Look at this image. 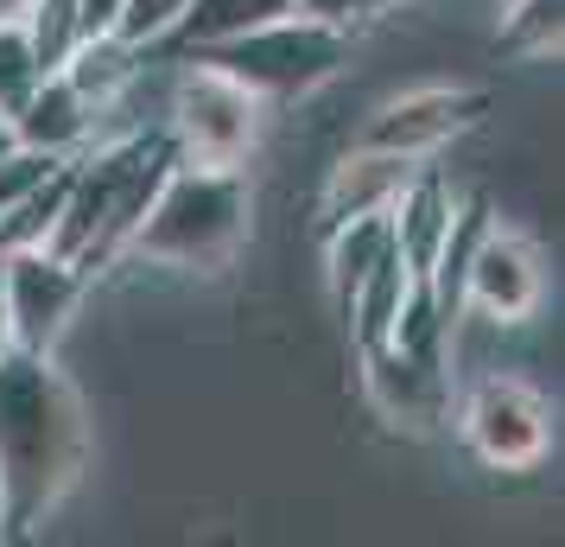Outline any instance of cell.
<instances>
[{
	"mask_svg": "<svg viewBox=\"0 0 565 547\" xmlns=\"http://www.w3.org/2000/svg\"><path fill=\"white\" fill-rule=\"evenodd\" d=\"M7 344L13 338H7V299H0V350H7Z\"/></svg>",
	"mask_w": 565,
	"mask_h": 547,
	"instance_id": "cell-26",
	"label": "cell"
},
{
	"mask_svg": "<svg viewBox=\"0 0 565 547\" xmlns=\"http://www.w3.org/2000/svg\"><path fill=\"white\" fill-rule=\"evenodd\" d=\"M89 274L71 267L52 249H13L0 255V299H7V338L20 350H52L57 332L71 325Z\"/></svg>",
	"mask_w": 565,
	"mask_h": 547,
	"instance_id": "cell-6",
	"label": "cell"
},
{
	"mask_svg": "<svg viewBox=\"0 0 565 547\" xmlns=\"http://www.w3.org/2000/svg\"><path fill=\"white\" fill-rule=\"evenodd\" d=\"M362 369H369V401L387 420H401V427H438L445 408H451V376H445V364L407 357L401 344L362 350Z\"/></svg>",
	"mask_w": 565,
	"mask_h": 547,
	"instance_id": "cell-10",
	"label": "cell"
},
{
	"mask_svg": "<svg viewBox=\"0 0 565 547\" xmlns=\"http://www.w3.org/2000/svg\"><path fill=\"white\" fill-rule=\"evenodd\" d=\"M45 77V64L32 52L26 39V20H13V27H0V115H13V108L26 103L32 90Z\"/></svg>",
	"mask_w": 565,
	"mask_h": 547,
	"instance_id": "cell-20",
	"label": "cell"
},
{
	"mask_svg": "<svg viewBox=\"0 0 565 547\" xmlns=\"http://www.w3.org/2000/svg\"><path fill=\"white\" fill-rule=\"evenodd\" d=\"M13 147H20V140H13V122H7V115H0V159L13 154Z\"/></svg>",
	"mask_w": 565,
	"mask_h": 547,
	"instance_id": "cell-25",
	"label": "cell"
},
{
	"mask_svg": "<svg viewBox=\"0 0 565 547\" xmlns=\"http://www.w3.org/2000/svg\"><path fill=\"white\" fill-rule=\"evenodd\" d=\"M64 185H71V159H64L45 185L20 191L13 204L0 210V255H13V249H45V242H52V223H57V210H64Z\"/></svg>",
	"mask_w": 565,
	"mask_h": 547,
	"instance_id": "cell-17",
	"label": "cell"
},
{
	"mask_svg": "<svg viewBox=\"0 0 565 547\" xmlns=\"http://www.w3.org/2000/svg\"><path fill=\"white\" fill-rule=\"evenodd\" d=\"M32 0H0V27H13V20H26Z\"/></svg>",
	"mask_w": 565,
	"mask_h": 547,
	"instance_id": "cell-24",
	"label": "cell"
},
{
	"mask_svg": "<svg viewBox=\"0 0 565 547\" xmlns=\"http://www.w3.org/2000/svg\"><path fill=\"white\" fill-rule=\"evenodd\" d=\"M540 293H546V274H540L534 242L502 223H483V235L470 242V261H463V313H483L489 325H521V318H534Z\"/></svg>",
	"mask_w": 565,
	"mask_h": 547,
	"instance_id": "cell-8",
	"label": "cell"
},
{
	"mask_svg": "<svg viewBox=\"0 0 565 547\" xmlns=\"http://www.w3.org/2000/svg\"><path fill=\"white\" fill-rule=\"evenodd\" d=\"M502 32H495V52L509 57H553L565 32V0H502Z\"/></svg>",
	"mask_w": 565,
	"mask_h": 547,
	"instance_id": "cell-18",
	"label": "cell"
},
{
	"mask_svg": "<svg viewBox=\"0 0 565 547\" xmlns=\"http://www.w3.org/2000/svg\"><path fill=\"white\" fill-rule=\"evenodd\" d=\"M483 115H489V96H477V90H419V96L387 103L362 140H369V147H387V154L426 159V154H438L451 134L477 128Z\"/></svg>",
	"mask_w": 565,
	"mask_h": 547,
	"instance_id": "cell-9",
	"label": "cell"
},
{
	"mask_svg": "<svg viewBox=\"0 0 565 547\" xmlns=\"http://www.w3.org/2000/svg\"><path fill=\"white\" fill-rule=\"evenodd\" d=\"M401 0H292V13H306V20H324V27L350 32L362 27V20H382V13H394Z\"/></svg>",
	"mask_w": 565,
	"mask_h": 547,
	"instance_id": "cell-22",
	"label": "cell"
},
{
	"mask_svg": "<svg viewBox=\"0 0 565 547\" xmlns=\"http://www.w3.org/2000/svg\"><path fill=\"white\" fill-rule=\"evenodd\" d=\"M451 217H458V198H451L445 172H433V166H419V172L401 185V198L387 204L394 249H401V261H407L419 281L433 274L438 249H445V235H451Z\"/></svg>",
	"mask_w": 565,
	"mask_h": 547,
	"instance_id": "cell-12",
	"label": "cell"
},
{
	"mask_svg": "<svg viewBox=\"0 0 565 547\" xmlns=\"http://www.w3.org/2000/svg\"><path fill=\"white\" fill-rule=\"evenodd\" d=\"M179 166V147L166 128L128 134V140H108V147H83L71 159V185H64V210L52 223V255H64L71 267L96 274L115 255H128L140 217L153 204L159 179Z\"/></svg>",
	"mask_w": 565,
	"mask_h": 547,
	"instance_id": "cell-2",
	"label": "cell"
},
{
	"mask_svg": "<svg viewBox=\"0 0 565 547\" xmlns=\"http://www.w3.org/2000/svg\"><path fill=\"white\" fill-rule=\"evenodd\" d=\"M166 134H172L179 159H191V166H248L260 140V96H248L230 71L191 57L172 77Z\"/></svg>",
	"mask_w": 565,
	"mask_h": 547,
	"instance_id": "cell-5",
	"label": "cell"
},
{
	"mask_svg": "<svg viewBox=\"0 0 565 547\" xmlns=\"http://www.w3.org/2000/svg\"><path fill=\"white\" fill-rule=\"evenodd\" d=\"M26 39H32V52H39V64L57 71V64L71 57V45L83 39V7L77 0H32Z\"/></svg>",
	"mask_w": 565,
	"mask_h": 547,
	"instance_id": "cell-19",
	"label": "cell"
},
{
	"mask_svg": "<svg viewBox=\"0 0 565 547\" xmlns=\"http://www.w3.org/2000/svg\"><path fill=\"white\" fill-rule=\"evenodd\" d=\"M413 172H419V159L387 154V147H369L362 140L356 154L343 159V166H331V179H324V204H318L324 210V230L331 223H350V217H369V210H387Z\"/></svg>",
	"mask_w": 565,
	"mask_h": 547,
	"instance_id": "cell-13",
	"label": "cell"
},
{
	"mask_svg": "<svg viewBox=\"0 0 565 547\" xmlns=\"http://www.w3.org/2000/svg\"><path fill=\"white\" fill-rule=\"evenodd\" d=\"M7 122H13V140H20V147H39V154H52V159H77L103 115L83 103L77 83L64 77V71H45L39 90H32Z\"/></svg>",
	"mask_w": 565,
	"mask_h": 547,
	"instance_id": "cell-11",
	"label": "cell"
},
{
	"mask_svg": "<svg viewBox=\"0 0 565 547\" xmlns=\"http://www.w3.org/2000/svg\"><path fill=\"white\" fill-rule=\"evenodd\" d=\"M184 0H121V13H115V32L134 39V45H159L166 32L179 27Z\"/></svg>",
	"mask_w": 565,
	"mask_h": 547,
	"instance_id": "cell-21",
	"label": "cell"
},
{
	"mask_svg": "<svg viewBox=\"0 0 565 547\" xmlns=\"http://www.w3.org/2000/svg\"><path fill=\"white\" fill-rule=\"evenodd\" d=\"M292 13V0H184L179 27L166 32L179 52H204V45H223L235 32H255L267 20Z\"/></svg>",
	"mask_w": 565,
	"mask_h": 547,
	"instance_id": "cell-16",
	"label": "cell"
},
{
	"mask_svg": "<svg viewBox=\"0 0 565 547\" xmlns=\"http://www.w3.org/2000/svg\"><path fill=\"white\" fill-rule=\"evenodd\" d=\"M463 440L470 452L495 471H527L540 465V452L553 440V420L527 382L514 376H483L477 389L463 395Z\"/></svg>",
	"mask_w": 565,
	"mask_h": 547,
	"instance_id": "cell-7",
	"label": "cell"
},
{
	"mask_svg": "<svg viewBox=\"0 0 565 547\" xmlns=\"http://www.w3.org/2000/svg\"><path fill=\"white\" fill-rule=\"evenodd\" d=\"M89 459L83 395L52 350H0V535H26L52 516Z\"/></svg>",
	"mask_w": 565,
	"mask_h": 547,
	"instance_id": "cell-1",
	"label": "cell"
},
{
	"mask_svg": "<svg viewBox=\"0 0 565 547\" xmlns=\"http://www.w3.org/2000/svg\"><path fill=\"white\" fill-rule=\"evenodd\" d=\"M413 281H419V274L401 261V249H387V255L356 281V293L343 299V318H350V332H356V350H375V344L394 338V318L407 306Z\"/></svg>",
	"mask_w": 565,
	"mask_h": 547,
	"instance_id": "cell-15",
	"label": "cell"
},
{
	"mask_svg": "<svg viewBox=\"0 0 565 547\" xmlns=\"http://www.w3.org/2000/svg\"><path fill=\"white\" fill-rule=\"evenodd\" d=\"M248 217H255V198H248L242 166H191V159H179L159 179L128 255L159 261V267H184V274H216V267H230L242 255Z\"/></svg>",
	"mask_w": 565,
	"mask_h": 547,
	"instance_id": "cell-3",
	"label": "cell"
},
{
	"mask_svg": "<svg viewBox=\"0 0 565 547\" xmlns=\"http://www.w3.org/2000/svg\"><path fill=\"white\" fill-rule=\"evenodd\" d=\"M343 52H350V32L324 27V20H306V13H280L267 27L235 32V39L204 45V52H191V57L230 71L260 103H292V96L318 90L324 77H337L343 71Z\"/></svg>",
	"mask_w": 565,
	"mask_h": 547,
	"instance_id": "cell-4",
	"label": "cell"
},
{
	"mask_svg": "<svg viewBox=\"0 0 565 547\" xmlns=\"http://www.w3.org/2000/svg\"><path fill=\"white\" fill-rule=\"evenodd\" d=\"M57 71L77 83V96L96 108V115H103V108H115V103L134 90V77H140V45H134V39H121L115 27L83 32Z\"/></svg>",
	"mask_w": 565,
	"mask_h": 547,
	"instance_id": "cell-14",
	"label": "cell"
},
{
	"mask_svg": "<svg viewBox=\"0 0 565 547\" xmlns=\"http://www.w3.org/2000/svg\"><path fill=\"white\" fill-rule=\"evenodd\" d=\"M77 7H83V32L115 27V13H121V0H77Z\"/></svg>",
	"mask_w": 565,
	"mask_h": 547,
	"instance_id": "cell-23",
	"label": "cell"
}]
</instances>
